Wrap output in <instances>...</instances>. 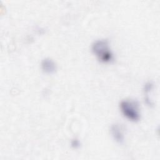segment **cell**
Instances as JSON below:
<instances>
[{"instance_id":"obj_1","label":"cell","mask_w":160,"mask_h":160,"mask_svg":"<svg viewBox=\"0 0 160 160\" xmlns=\"http://www.w3.org/2000/svg\"><path fill=\"white\" fill-rule=\"evenodd\" d=\"M91 49L98 59L103 63H109L114 61V56L110 47L109 41L105 39H100L93 42Z\"/></svg>"},{"instance_id":"obj_2","label":"cell","mask_w":160,"mask_h":160,"mask_svg":"<svg viewBox=\"0 0 160 160\" xmlns=\"http://www.w3.org/2000/svg\"><path fill=\"white\" fill-rule=\"evenodd\" d=\"M119 108L123 116L129 121L136 122L141 118L139 105L137 101L124 99L120 102Z\"/></svg>"},{"instance_id":"obj_3","label":"cell","mask_w":160,"mask_h":160,"mask_svg":"<svg viewBox=\"0 0 160 160\" xmlns=\"http://www.w3.org/2000/svg\"><path fill=\"white\" fill-rule=\"evenodd\" d=\"M110 132L116 142L122 144L124 141V128L122 124L115 122L111 126Z\"/></svg>"},{"instance_id":"obj_4","label":"cell","mask_w":160,"mask_h":160,"mask_svg":"<svg viewBox=\"0 0 160 160\" xmlns=\"http://www.w3.org/2000/svg\"><path fill=\"white\" fill-rule=\"evenodd\" d=\"M41 66L42 70L46 74H53L57 69L55 62L49 58H46L41 61Z\"/></svg>"},{"instance_id":"obj_5","label":"cell","mask_w":160,"mask_h":160,"mask_svg":"<svg viewBox=\"0 0 160 160\" xmlns=\"http://www.w3.org/2000/svg\"><path fill=\"white\" fill-rule=\"evenodd\" d=\"M71 146H72V148H75V149H77V148H78L80 146V142H79V141L78 139H73V140L71 141Z\"/></svg>"}]
</instances>
